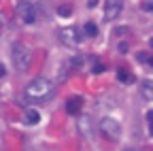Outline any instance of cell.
<instances>
[{
	"label": "cell",
	"mask_w": 153,
	"mask_h": 151,
	"mask_svg": "<svg viewBox=\"0 0 153 151\" xmlns=\"http://www.w3.org/2000/svg\"><path fill=\"white\" fill-rule=\"evenodd\" d=\"M53 91H55L53 83L49 79H43L41 77V79H34L32 83H28L26 96L30 100H34V102H45V100H51L53 98Z\"/></svg>",
	"instance_id": "1"
},
{
	"label": "cell",
	"mask_w": 153,
	"mask_h": 151,
	"mask_svg": "<svg viewBox=\"0 0 153 151\" xmlns=\"http://www.w3.org/2000/svg\"><path fill=\"white\" fill-rule=\"evenodd\" d=\"M13 64L17 70H28L32 64V51L24 45V43H15L13 45Z\"/></svg>",
	"instance_id": "2"
},
{
	"label": "cell",
	"mask_w": 153,
	"mask_h": 151,
	"mask_svg": "<svg viewBox=\"0 0 153 151\" xmlns=\"http://www.w3.org/2000/svg\"><path fill=\"white\" fill-rule=\"evenodd\" d=\"M100 132L104 134V138H108V141H117V138L121 136V126H119L117 119L104 117V119L100 121Z\"/></svg>",
	"instance_id": "3"
},
{
	"label": "cell",
	"mask_w": 153,
	"mask_h": 151,
	"mask_svg": "<svg viewBox=\"0 0 153 151\" xmlns=\"http://www.w3.org/2000/svg\"><path fill=\"white\" fill-rule=\"evenodd\" d=\"M60 41L66 47H79L81 45V32H79V28H74V26L62 28L60 30Z\"/></svg>",
	"instance_id": "4"
},
{
	"label": "cell",
	"mask_w": 153,
	"mask_h": 151,
	"mask_svg": "<svg viewBox=\"0 0 153 151\" xmlns=\"http://www.w3.org/2000/svg\"><path fill=\"white\" fill-rule=\"evenodd\" d=\"M17 13L26 24L36 22V7H34V2H30V0H22V2L17 4Z\"/></svg>",
	"instance_id": "5"
},
{
	"label": "cell",
	"mask_w": 153,
	"mask_h": 151,
	"mask_svg": "<svg viewBox=\"0 0 153 151\" xmlns=\"http://www.w3.org/2000/svg\"><path fill=\"white\" fill-rule=\"evenodd\" d=\"M121 7H123L121 0H104V19L106 22L117 19L121 13Z\"/></svg>",
	"instance_id": "6"
},
{
	"label": "cell",
	"mask_w": 153,
	"mask_h": 151,
	"mask_svg": "<svg viewBox=\"0 0 153 151\" xmlns=\"http://www.w3.org/2000/svg\"><path fill=\"white\" fill-rule=\"evenodd\" d=\"M117 79L121 81V83H134V81H136V77H134V72L128 68V66H119L117 68Z\"/></svg>",
	"instance_id": "7"
},
{
	"label": "cell",
	"mask_w": 153,
	"mask_h": 151,
	"mask_svg": "<svg viewBox=\"0 0 153 151\" xmlns=\"http://www.w3.org/2000/svg\"><path fill=\"white\" fill-rule=\"evenodd\" d=\"M81 106H83V100H81L79 96H74V98H70V100L66 102V111L70 113V115H76V113L81 111Z\"/></svg>",
	"instance_id": "8"
},
{
	"label": "cell",
	"mask_w": 153,
	"mask_h": 151,
	"mask_svg": "<svg viewBox=\"0 0 153 151\" xmlns=\"http://www.w3.org/2000/svg\"><path fill=\"white\" fill-rule=\"evenodd\" d=\"M140 94L145 100H153V81H143L140 85Z\"/></svg>",
	"instance_id": "9"
},
{
	"label": "cell",
	"mask_w": 153,
	"mask_h": 151,
	"mask_svg": "<svg viewBox=\"0 0 153 151\" xmlns=\"http://www.w3.org/2000/svg\"><path fill=\"white\" fill-rule=\"evenodd\" d=\"M136 58H138V62L149 64V66L153 68V55H151V53H147V51H138V53H136Z\"/></svg>",
	"instance_id": "10"
},
{
	"label": "cell",
	"mask_w": 153,
	"mask_h": 151,
	"mask_svg": "<svg viewBox=\"0 0 153 151\" xmlns=\"http://www.w3.org/2000/svg\"><path fill=\"white\" fill-rule=\"evenodd\" d=\"M83 30H85L87 36H91V39H94V36H98V26H96L94 22H87V24L83 26Z\"/></svg>",
	"instance_id": "11"
},
{
	"label": "cell",
	"mask_w": 153,
	"mask_h": 151,
	"mask_svg": "<svg viewBox=\"0 0 153 151\" xmlns=\"http://www.w3.org/2000/svg\"><path fill=\"white\" fill-rule=\"evenodd\" d=\"M38 119H41V117H38L36 111H28V113H26V121H28V123L34 126V123H38Z\"/></svg>",
	"instance_id": "12"
},
{
	"label": "cell",
	"mask_w": 153,
	"mask_h": 151,
	"mask_svg": "<svg viewBox=\"0 0 153 151\" xmlns=\"http://www.w3.org/2000/svg\"><path fill=\"white\" fill-rule=\"evenodd\" d=\"M57 15H60V17H70L72 15V9L68 4H62L60 9H57Z\"/></svg>",
	"instance_id": "13"
},
{
	"label": "cell",
	"mask_w": 153,
	"mask_h": 151,
	"mask_svg": "<svg viewBox=\"0 0 153 151\" xmlns=\"http://www.w3.org/2000/svg\"><path fill=\"white\" fill-rule=\"evenodd\" d=\"M140 9H143V11H149V13H153V0H143V2H140Z\"/></svg>",
	"instance_id": "14"
},
{
	"label": "cell",
	"mask_w": 153,
	"mask_h": 151,
	"mask_svg": "<svg viewBox=\"0 0 153 151\" xmlns=\"http://www.w3.org/2000/svg\"><path fill=\"white\" fill-rule=\"evenodd\" d=\"M102 70H104L102 64H94V72H102Z\"/></svg>",
	"instance_id": "15"
},
{
	"label": "cell",
	"mask_w": 153,
	"mask_h": 151,
	"mask_svg": "<svg viewBox=\"0 0 153 151\" xmlns=\"http://www.w3.org/2000/svg\"><path fill=\"white\" fill-rule=\"evenodd\" d=\"M147 121H149V123L153 121V111H147Z\"/></svg>",
	"instance_id": "16"
},
{
	"label": "cell",
	"mask_w": 153,
	"mask_h": 151,
	"mask_svg": "<svg viewBox=\"0 0 153 151\" xmlns=\"http://www.w3.org/2000/svg\"><path fill=\"white\" fill-rule=\"evenodd\" d=\"M4 72H7V70H4V66L0 64V77H4Z\"/></svg>",
	"instance_id": "17"
},
{
	"label": "cell",
	"mask_w": 153,
	"mask_h": 151,
	"mask_svg": "<svg viewBox=\"0 0 153 151\" xmlns=\"http://www.w3.org/2000/svg\"><path fill=\"white\" fill-rule=\"evenodd\" d=\"M149 132H151V134H153V121L149 123Z\"/></svg>",
	"instance_id": "18"
},
{
	"label": "cell",
	"mask_w": 153,
	"mask_h": 151,
	"mask_svg": "<svg viewBox=\"0 0 153 151\" xmlns=\"http://www.w3.org/2000/svg\"><path fill=\"white\" fill-rule=\"evenodd\" d=\"M96 2H98V0H89V7H94Z\"/></svg>",
	"instance_id": "19"
},
{
	"label": "cell",
	"mask_w": 153,
	"mask_h": 151,
	"mask_svg": "<svg viewBox=\"0 0 153 151\" xmlns=\"http://www.w3.org/2000/svg\"><path fill=\"white\" fill-rule=\"evenodd\" d=\"M149 43H151V47H153V36H151V41H149Z\"/></svg>",
	"instance_id": "20"
},
{
	"label": "cell",
	"mask_w": 153,
	"mask_h": 151,
	"mask_svg": "<svg viewBox=\"0 0 153 151\" xmlns=\"http://www.w3.org/2000/svg\"><path fill=\"white\" fill-rule=\"evenodd\" d=\"M123 151H134V149H130V147H128V149H123Z\"/></svg>",
	"instance_id": "21"
}]
</instances>
